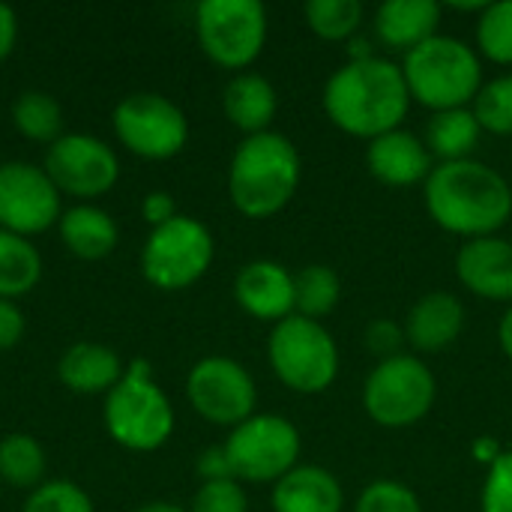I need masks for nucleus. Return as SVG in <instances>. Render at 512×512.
Here are the masks:
<instances>
[{
    "mask_svg": "<svg viewBox=\"0 0 512 512\" xmlns=\"http://www.w3.org/2000/svg\"><path fill=\"white\" fill-rule=\"evenodd\" d=\"M411 93L396 66L387 57L348 60L324 84V111L330 123L354 138H378L402 129L408 117Z\"/></svg>",
    "mask_w": 512,
    "mask_h": 512,
    "instance_id": "f257e3e1",
    "label": "nucleus"
},
{
    "mask_svg": "<svg viewBox=\"0 0 512 512\" xmlns=\"http://www.w3.org/2000/svg\"><path fill=\"white\" fill-rule=\"evenodd\" d=\"M498 342H501V351L512 360V303L510 309L504 312L501 324H498Z\"/></svg>",
    "mask_w": 512,
    "mask_h": 512,
    "instance_id": "79ce46f5",
    "label": "nucleus"
},
{
    "mask_svg": "<svg viewBox=\"0 0 512 512\" xmlns=\"http://www.w3.org/2000/svg\"><path fill=\"white\" fill-rule=\"evenodd\" d=\"M402 75L411 93V102H420L432 114L471 108L483 90V63L480 54L456 36H432L405 54Z\"/></svg>",
    "mask_w": 512,
    "mask_h": 512,
    "instance_id": "20e7f679",
    "label": "nucleus"
},
{
    "mask_svg": "<svg viewBox=\"0 0 512 512\" xmlns=\"http://www.w3.org/2000/svg\"><path fill=\"white\" fill-rule=\"evenodd\" d=\"M303 15L315 36L327 42H351L363 24V3L360 0H309Z\"/></svg>",
    "mask_w": 512,
    "mask_h": 512,
    "instance_id": "c85d7f7f",
    "label": "nucleus"
},
{
    "mask_svg": "<svg viewBox=\"0 0 512 512\" xmlns=\"http://www.w3.org/2000/svg\"><path fill=\"white\" fill-rule=\"evenodd\" d=\"M135 512H189V510H183V507H177V504H165V501H150V504L138 507Z\"/></svg>",
    "mask_w": 512,
    "mask_h": 512,
    "instance_id": "37998d69",
    "label": "nucleus"
},
{
    "mask_svg": "<svg viewBox=\"0 0 512 512\" xmlns=\"http://www.w3.org/2000/svg\"><path fill=\"white\" fill-rule=\"evenodd\" d=\"M438 396L432 369L414 354L381 360L363 384V408L384 429H408L420 423Z\"/></svg>",
    "mask_w": 512,
    "mask_h": 512,
    "instance_id": "0eeeda50",
    "label": "nucleus"
},
{
    "mask_svg": "<svg viewBox=\"0 0 512 512\" xmlns=\"http://www.w3.org/2000/svg\"><path fill=\"white\" fill-rule=\"evenodd\" d=\"M18 42V15L9 3H0V63L12 54Z\"/></svg>",
    "mask_w": 512,
    "mask_h": 512,
    "instance_id": "ea45409f",
    "label": "nucleus"
},
{
    "mask_svg": "<svg viewBox=\"0 0 512 512\" xmlns=\"http://www.w3.org/2000/svg\"><path fill=\"white\" fill-rule=\"evenodd\" d=\"M24 336V315L12 300H0V351L18 345Z\"/></svg>",
    "mask_w": 512,
    "mask_h": 512,
    "instance_id": "4c0bfd02",
    "label": "nucleus"
},
{
    "mask_svg": "<svg viewBox=\"0 0 512 512\" xmlns=\"http://www.w3.org/2000/svg\"><path fill=\"white\" fill-rule=\"evenodd\" d=\"M45 450L33 435L12 432L0 441V480L12 489H39L45 480Z\"/></svg>",
    "mask_w": 512,
    "mask_h": 512,
    "instance_id": "bb28decb",
    "label": "nucleus"
},
{
    "mask_svg": "<svg viewBox=\"0 0 512 512\" xmlns=\"http://www.w3.org/2000/svg\"><path fill=\"white\" fill-rule=\"evenodd\" d=\"M141 213H144V219H147L153 228H159V225L171 222L174 216H180V213H177V201H174L168 192H159V189L150 192V195H144Z\"/></svg>",
    "mask_w": 512,
    "mask_h": 512,
    "instance_id": "e433bc0d",
    "label": "nucleus"
},
{
    "mask_svg": "<svg viewBox=\"0 0 512 512\" xmlns=\"http://www.w3.org/2000/svg\"><path fill=\"white\" fill-rule=\"evenodd\" d=\"M354 512H423V504H420L417 492L408 489L405 483L375 480L360 492Z\"/></svg>",
    "mask_w": 512,
    "mask_h": 512,
    "instance_id": "473e14b6",
    "label": "nucleus"
},
{
    "mask_svg": "<svg viewBox=\"0 0 512 512\" xmlns=\"http://www.w3.org/2000/svg\"><path fill=\"white\" fill-rule=\"evenodd\" d=\"M63 216L60 192L45 168L30 162L0 165V228L18 237H33L57 225Z\"/></svg>",
    "mask_w": 512,
    "mask_h": 512,
    "instance_id": "4468645a",
    "label": "nucleus"
},
{
    "mask_svg": "<svg viewBox=\"0 0 512 512\" xmlns=\"http://www.w3.org/2000/svg\"><path fill=\"white\" fill-rule=\"evenodd\" d=\"M471 108H474L483 132L512 135V72L486 81Z\"/></svg>",
    "mask_w": 512,
    "mask_h": 512,
    "instance_id": "7c9ffc66",
    "label": "nucleus"
},
{
    "mask_svg": "<svg viewBox=\"0 0 512 512\" xmlns=\"http://www.w3.org/2000/svg\"><path fill=\"white\" fill-rule=\"evenodd\" d=\"M213 234L192 216H174L150 231L141 249V273L153 288L183 291L195 285L213 264Z\"/></svg>",
    "mask_w": 512,
    "mask_h": 512,
    "instance_id": "1a4fd4ad",
    "label": "nucleus"
},
{
    "mask_svg": "<svg viewBox=\"0 0 512 512\" xmlns=\"http://www.w3.org/2000/svg\"><path fill=\"white\" fill-rule=\"evenodd\" d=\"M456 276L483 300L512 303V240L498 234L465 240L456 255Z\"/></svg>",
    "mask_w": 512,
    "mask_h": 512,
    "instance_id": "dca6fc26",
    "label": "nucleus"
},
{
    "mask_svg": "<svg viewBox=\"0 0 512 512\" xmlns=\"http://www.w3.org/2000/svg\"><path fill=\"white\" fill-rule=\"evenodd\" d=\"M57 228L63 246L81 261H99L117 246V222L93 204H75L63 210Z\"/></svg>",
    "mask_w": 512,
    "mask_h": 512,
    "instance_id": "5701e85b",
    "label": "nucleus"
},
{
    "mask_svg": "<svg viewBox=\"0 0 512 512\" xmlns=\"http://www.w3.org/2000/svg\"><path fill=\"white\" fill-rule=\"evenodd\" d=\"M189 512H249V498L240 480H210L195 492Z\"/></svg>",
    "mask_w": 512,
    "mask_h": 512,
    "instance_id": "72a5a7b5",
    "label": "nucleus"
},
{
    "mask_svg": "<svg viewBox=\"0 0 512 512\" xmlns=\"http://www.w3.org/2000/svg\"><path fill=\"white\" fill-rule=\"evenodd\" d=\"M303 162L297 147L282 132L243 138L228 168L231 204L246 219H270L282 213L300 189Z\"/></svg>",
    "mask_w": 512,
    "mask_h": 512,
    "instance_id": "7ed1b4c3",
    "label": "nucleus"
},
{
    "mask_svg": "<svg viewBox=\"0 0 512 512\" xmlns=\"http://www.w3.org/2000/svg\"><path fill=\"white\" fill-rule=\"evenodd\" d=\"M423 198L432 222L465 240L495 237L512 216L507 177L477 159L438 162L423 183Z\"/></svg>",
    "mask_w": 512,
    "mask_h": 512,
    "instance_id": "f03ea898",
    "label": "nucleus"
},
{
    "mask_svg": "<svg viewBox=\"0 0 512 512\" xmlns=\"http://www.w3.org/2000/svg\"><path fill=\"white\" fill-rule=\"evenodd\" d=\"M405 339L420 354L447 351L465 330V306L450 291H432L420 297L405 318Z\"/></svg>",
    "mask_w": 512,
    "mask_h": 512,
    "instance_id": "a211bd4d",
    "label": "nucleus"
},
{
    "mask_svg": "<svg viewBox=\"0 0 512 512\" xmlns=\"http://www.w3.org/2000/svg\"><path fill=\"white\" fill-rule=\"evenodd\" d=\"M477 48L486 60L512 66V0L489 3L477 18Z\"/></svg>",
    "mask_w": 512,
    "mask_h": 512,
    "instance_id": "c756f323",
    "label": "nucleus"
},
{
    "mask_svg": "<svg viewBox=\"0 0 512 512\" xmlns=\"http://www.w3.org/2000/svg\"><path fill=\"white\" fill-rule=\"evenodd\" d=\"M441 6L435 0H387L375 12V33L387 48L414 51L438 36Z\"/></svg>",
    "mask_w": 512,
    "mask_h": 512,
    "instance_id": "6ab92c4d",
    "label": "nucleus"
},
{
    "mask_svg": "<svg viewBox=\"0 0 512 512\" xmlns=\"http://www.w3.org/2000/svg\"><path fill=\"white\" fill-rule=\"evenodd\" d=\"M120 144L141 159H171L189 141V120L177 102L162 93H132L114 114Z\"/></svg>",
    "mask_w": 512,
    "mask_h": 512,
    "instance_id": "9b49d317",
    "label": "nucleus"
},
{
    "mask_svg": "<svg viewBox=\"0 0 512 512\" xmlns=\"http://www.w3.org/2000/svg\"><path fill=\"white\" fill-rule=\"evenodd\" d=\"M483 135V126L474 114V108H453V111H438L426 123V138L423 144L429 147L432 159L441 162H462L471 159Z\"/></svg>",
    "mask_w": 512,
    "mask_h": 512,
    "instance_id": "b1692460",
    "label": "nucleus"
},
{
    "mask_svg": "<svg viewBox=\"0 0 512 512\" xmlns=\"http://www.w3.org/2000/svg\"><path fill=\"white\" fill-rule=\"evenodd\" d=\"M222 108H225V117L249 138V135L270 132V123L279 108V96H276V87L264 75L240 72L228 81L222 93Z\"/></svg>",
    "mask_w": 512,
    "mask_h": 512,
    "instance_id": "4be33fe9",
    "label": "nucleus"
},
{
    "mask_svg": "<svg viewBox=\"0 0 512 512\" xmlns=\"http://www.w3.org/2000/svg\"><path fill=\"white\" fill-rule=\"evenodd\" d=\"M39 276H42L39 249L27 237L0 228V300H15L30 294Z\"/></svg>",
    "mask_w": 512,
    "mask_h": 512,
    "instance_id": "393cba45",
    "label": "nucleus"
},
{
    "mask_svg": "<svg viewBox=\"0 0 512 512\" xmlns=\"http://www.w3.org/2000/svg\"><path fill=\"white\" fill-rule=\"evenodd\" d=\"M234 297L240 309L258 321L282 324L297 315L294 273H288L279 261H252L234 279Z\"/></svg>",
    "mask_w": 512,
    "mask_h": 512,
    "instance_id": "2eb2a0df",
    "label": "nucleus"
},
{
    "mask_svg": "<svg viewBox=\"0 0 512 512\" xmlns=\"http://www.w3.org/2000/svg\"><path fill=\"white\" fill-rule=\"evenodd\" d=\"M366 165L378 183L393 189L426 183L429 174L435 171V159L429 147L408 129H393L387 135L372 138L366 150Z\"/></svg>",
    "mask_w": 512,
    "mask_h": 512,
    "instance_id": "f3484780",
    "label": "nucleus"
},
{
    "mask_svg": "<svg viewBox=\"0 0 512 512\" xmlns=\"http://www.w3.org/2000/svg\"><path fill=\"white\" fill-rule=\"evenodd\" d=\"M198 474L204 483L210 480H234L231 474V465H228V456H225V447H210L198 456Z\"/></svg>",
    "mask_w": 512,
    "mask_h": 512,
    "instance_id": "58836bf2",
    "label": "nucleus"
},
{
    "mask_svg": "<svg viewBox=\"0 0 512 512\" xmlns=\"http://www.w3.org/2000/svg\"><path fill=\"white\" fill-rule=\"evenodd\" d=\"M501 453H504V450H501L498 441H492V438H477V441H474V456H477V462L486 465V468H489Z\"/></svg>",
    "mask_w": 512,
    "mask_h": 512,
    "instance_id": "a19ab883",
    "label": "nucleus"
},
{
    "mask_svg": "<svg viewBox=\"0 0 512 512\" xmlns=\"http://www.w3.org/2000/svg\"><path fill=\"white\" fill-rule=\"evenodd\" d=\"M363 345H366V351H369L372 357H378V363H381V360H393V357L405 354V351H402V348L408 345L405 327L396 324V321H390V318H378V321H372V324L366 327Z\"/></svg>",
    "mask_w": 512,
    "mask_h": 512,
    "instance_id": "c9c22d12",
    "label": "nucleus"
},
{
    "mask_svg": "<svg viewBox=\"0 0 512 512\" xmlns=\"http://www.w3.org/2000/svg\"><path fill=\"white\" fill-rule=\"evenodd\" d=\"M297 315L309 321H324L342 300V279L327 264H309L294 276Z\"/></svg>",
    "mask_w": 512,
    "mask_h": 512,
    "instance_id": "cd10ccee",
    "label": "nucleus"
},
{
    "mask_svg": "<svg viewBox=\"0 0 512 512\" xmlns=\"http://www.w3.org/2000/svg\"><path fill=\"white\" fill-rule=\"evenodd\" d=\"M123 372H126V366H123L120 354L99 342H78L57 363L60 384L69 387L72 393H84V396H96V393L108 396L111 387L123 378Z\"/></svg>",
    "mask_w": 512,
    "mask_h": 512,
    "instance_id": "412c9836",
    "label": "nucleus"
},
{
    "mask_svg": "<svg viewBox=\"0 0 512 512\" xmlns=\"http://www.w3.org/2000/svg\"><path fill=\"white\" fill-rule=\"evenodd\" d=\"M21 512H93V501L69 480H48L30 492Z\"/></svg>",
    "mask_w": 512,
    "mask_h": 512,
    "instance_id": "2f4dec72",
    "label": "nucleus"
},
{
    "mask_svg": "<svg viewBox=\"0 0 512 512\" xmlns=\"http://www.w3.org/2000/svg\"><path fill=\"white\" fill-rule=\"evenodd\" d=\"M186 396L198 417L216 426H240L255 417L258 390L246 366L231 357H204L186 378Z\"/></svg>",
    "mask_w": 512,
    "mask_h": 512,
    "instance_id": "f8f14e48",
    "label": "nucleus"
},
{
    "mask_svg": "<svg viewBox=\"0 0 512 512\" xmlns=\"http://www.w3.org/2000/svg\"><path fill=\"white\" fill-rule=\"evenodd\" d=\"M105 429L111 441L135 453L159 450L174 432V408L153 381L147 360H132L105 396Z\"/></svg>",
    "mask_w": 512,
    "mask_h": 512,
    "instance_id": "39448f33",
    "label": "nucleus"
},
{
    "mask_svg": "<svg viewBox=\"0 0 512 512\" xmlns=\"http://www.w3.org/2000/svg\"><path fill=\"white\" fill-rule=\"evenodd\" d=\"M483 512H512V450H504L492 465L480 495Z\"/></svg>",
    "mask_w": 512,
    "mask_h": 512,
    "instance_id": "f704fd0d",
    "label": "nucleus"
},
{
    "mask_svg": "<svg viewBox=\"0 0 512 512\" xmlns=\"http://www.w3.org/2000/svg\"><path fill=\"white\" fill-rule=\"evenodd\" d=\"M201 51L222 69L252 66L267 42V9L258 0H204L195 9Z\"/></svg>",
    "mask_w": 512,
    "mask_h": 512,
    "instance_id": "6e6552de",
    "label": "nucleus"
},
{
    "mask_svg": "<svg viewBox=\"0 0 512 512\" xmlns=\"http://www.w3.org/2000/svg\"><path fill=\"white\" fill-rule=\"evenodd\" d=\"M345 492L339 480L318 465H297L273 486V512H342Z\"/></svg>",
    "mask_w": 512,
    "mask_h": 512,
    "instance_id": "aec40b11",
    "label": "nucleus"
},
{
    "mask_svg": "<svg viewBox=\"0 0 512 512\" xmlns=\"http://www.w3.org/2000/svg\"><path fill=\"white\" fill-rule=\"evenodd\" d=\"M267 357L276 378L303 396L330 390L339 375V348L330 330L303 315H291L273 327Z\"/></svg>",
    "mask_w": 512,
    "mask_h": 512,
    "instance_id": "423d86ee",
    "label": "nucleus"
},
{
    "mask_svg": "<svg viewBox=\"0 0 512 512\" xmlns=\"http://www.w3.org/2000/svg\"><path fill=\"white\" fill-rule=\"evenodd\" d=\"M15 129L39 144H54L63 135V108L45 90H24L12 102Z\"/></svg>",
    "mask_w": 512,
    "mask_h": 512,
    "instance_id": "a878e982",
    "label": "nucleus"
},
{
    "mask_svg": "<svg viewBox=\"0 0 512 512\" xmlns=\"http://www.w3.org/2000/svg\"><path fill=\"white\" fill-rule=\"evenodd\" d=\"M222 447L234 480L279 483L297 468L303 441L291 420L276 414H255L246 423L234 426Z\"/></svg>",
    "mask_w": 512,
    "mask_h": 512,
    "instance_id": "9d476101",
    "label": "nucleus"
},
{
    "mask_svg": "<svg viewBox=\"0 0 512 512\" xmlns=\"http://www.w3.org/2000/svg\"><path fill=\"white\" fill-rule=\"evenodd\" d=\"M45 174L57 192L72 198H99L120 177V162L111 144L87 132H63L45 153Z\"/></svg>",
    "mask_w": 512,
    "mask_h": 512,
    "instance_id": "ddd939ff",
    "label": "nucleus"
}]
</instances>
